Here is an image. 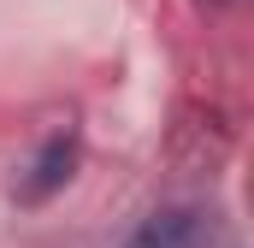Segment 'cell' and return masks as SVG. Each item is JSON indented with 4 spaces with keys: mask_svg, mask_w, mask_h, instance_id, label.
<instances>
[{
    "mask_svg": "<svg viewBox=\"0 0 254 248\" xmlns=\"http://www.w3.org/2000/svg\"><path fill=\"white\" fill-rule=\"evenodd\" d=\"M71 166H77V136H48V148L36 154L30 178L18 184V201H24V207L48 201L54 189H65V178H71Z\"/></svg>",
    "mask_w": 254,
    "mask_h": 248,
    "instance_id": "cell-1",
    "label": "cell"
},
{
    "mask_svg": "<svg viewBox=\"0 0 254 248\" xmlns=\"http://www.w3.org/2000/svg\"><path fill=\"white\" fill-rule=\"evenodd\" d=\"M201 243H207V231H201L195 213H154L130 237V248H201Z\"/></svg>",
    "mask_w": 254,
    "mask_h": 248,
    "instance_id": "cell-2",
    "label": "cell"
}]
</instances>
